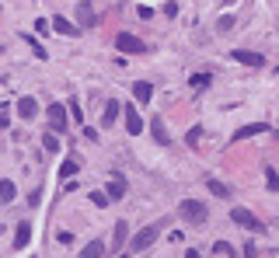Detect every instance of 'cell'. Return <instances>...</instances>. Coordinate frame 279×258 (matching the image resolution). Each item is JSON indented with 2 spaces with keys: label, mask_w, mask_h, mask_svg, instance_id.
<instances>
[{
  "label": "cell",
  "mask_w": 279,
  "mask_h": 258,
  "mask_svg": "<svg viewBox=\"0 0 279 258\" xmlns=\"http://www.w3.org/2000/svg\"><path fill=\"white\" fill-rule=\"evenodd\" d=\"M46 115H49V129H56V133L67 129V108H63V105H49Z\"/></svg>",
  "instance_id": "cell-8"
},
{
  "label": "cell",
  "mask_w": 279,
  "mask_h": 258,
  "mask_svg": "<svg viewBox=\"0 0 279 258\" xmlns=\"http://www.w3.org/2000/svg\"><path fill=\"white\" fill-rule=\"evenodd\" d=\"M209 84H213V73H192V77H189V87H192V91H206Z\"/></svg>",
  "instance_id": "cell-18"
},
{
  "label": "cell",
  "mask_w": 279,
  "mask_h": 258,
  "mask_svg": "<svg viewBox=\"0 0 279 258\" xmlns=\"http://www.w3.org/2000/svg\"><path fill=\"white\" fill-rule=\"evenodd\" d=\"M0 129H7V115L4 112H0Z\"/></svg>",
  "instance_id": "cell-33"
},
{
  "label": "cell",
  "mask_w": 279,
  "mask_h": 258,
  "mask_svg": "<svg viewBox=\"0 0 279 258\" xmlns=\"http://www.w3.org/2000/svg\"><path fill=\"white\" fill-rule=\"evenodd\" d=\"M237 63H244V66H265V56H258V53H251V49H234L230 53Z\"/></svg>",
  "instance_id": "cell-10"
},
{
  "label": "cell",
  "mask_w": 279,
  "mask_h": 258,
  "mask_svg": "<svg viewBox=\"0 0 279 258\" xmlns=\"http://www.w3.org/2000/svg\"><path fill=\"white\" fill-rule=\"evenodd\" d=\"M122 115H126V129H129V136H140V133H143V119H140L136 105H122Z\"/></svg>",
  "instance_id": "cell-7"
},
{
  "label": "cell",
  "mask_w": 279,
  "mask_h": 258,
  "mask_svg": "<svg viewBox=\"0 0 279 258\" xmlns=\"http://www.w3.org/2000/svg\"><path fill=\"white\" fill-rule=\"evenodd\" d=\"M84 140H98V129H94V126H84Z\"/></svg>",
  "instance_id": "cell-32"
},
{
  "label": "cell",
  "mask_w": 279,
  "mask_h": 258,
  "mask_svg": "<svg viewBox=\"0 0 279 258\" xmlns=\"http://www.w3.org/2000/svg\"><path fill=\"white\" fill-rule=\"evenodd\" d=\"M80 255H84V258H101V255H105V244H101V241H91Z\"/></svg>",
  "instance_id": "cell-20"
},
{
  "label": "cell",
  "mask_w": 279,
  "mask_h": 258,
  "mask_svg": "<svg viewBox=\"0 0 279 258\" xmlns=\"http://www.w3.org/2000/svg\"><path fill=\"white\" fill-rule=\"evenodd\" d=\"M77 171H80V164H77L73 157H67V161H63V168H60V178H73Z\"/></svg>",
  "instance_id": "cell-21"
},
{
  "label": "cell",
  "mask_w": 279,
  "mask_h": 258,
  "mask_svg": "<svg viewBox=\"0 0 279 258\" xmlns=\"http://www.w3.org/2000/svg\"><path fill=\"white\" fill-rule=\"evenodd\" d=\"M35 115H39V101H35V98H21V101H18V119L32 122Z\"/></svg>",
  "instance_id": "cell-11"
},
{
  "label": "cell",
  "mask_w": 279,
  "mask_h": 258,
  "mask_svg": "<svg viewBox=\"0 0 279 258\" xmlns=\"http://www.w3.org/2000/svg\"><path fill=\"white\" fill-rule=\"evenodd\" d=\"M67 112L73 115V122H84V112H80V105H77V101H70V105H67Z\"/></svg>",
  "instance_id": "cell-28"
},
{
  "label": "cell",
  "mask_w": 279,
  "mask_h": 258,
  "mask_svg": "<svg viewBox=\"0 0 279 258\" xmlns=\"http://www.w3.org/2000/svg\"><path fill=\"white\" fill-rule=\"evenodd\" d=\"M206 189H209L213 195H220V199H227V195H230V189H227L223 182H216V178H209V182H206Z\"/></svg>",
  "instance_id": "cell-23"
},
{
  "label": "cell",
  "mask_w": 279,
  "mask_h": 258,
  "mask_svg": "<svg viewBox=\"0 0 279 258\" xmlns=\"http://www.w3.org/2000/svg\"><path fill=\"white\" fill-rule=\"evenodd\" d=\"M265 185H269V192H279V171L276 168H265Z\"/></svg>",
  "instance_id": "cell-24"
},
{
  "label": "cell",
  "mask_w": 279,
  "mask_h": 258,
  "mask_svg": "<svg viewBox=\"0 0 279 258\" xmlns=\"http://www.w3.org/2000/svg\"><path fill=\"white\" fill-rule=\"evenodd\" d=\"M119 112H122V105H119V101H108V105H105V112H101V126L108 129L115 119H119Z\"/></svg>",
  "instance_id": "cell-15"
},
{
  "label": "cell",
  "mask_w": 279,
  "mask_h": 258,
  "mask_svg": "<svg viewBox=\"0 0 279 258\" xmlns=\"http://www.w3.org/2000/svg\"><path fill=\"white\" fill-rule=\"evenodd\" d=\"M14 199H18V189H14V182L0 178V206H7V202H14Z\"/></svg>",
  "instance_id": "cell-16"
},
{
  "label": "cell",
  "mask_w": 279,
  "mask_h": 258,
  "mask_svg": "<svg viewBox=\"0 0 279 258\" xmlns=\"http://www.w3.org/2000/svg\"><path fill=\"white\" fill-rule=\"evenodd\" d=\"M115 49H119V53H147V42H143V39H136V35H129V32H119V35H115Z\"/></svg>",
  "instance_id": "cell-4"
},
{
  "label": "cell",
  "mask_w": 279,
  "mask_h": 258,
  "mask_svg": "<svg viewBox=\"0 0 279 258\" xmlns=\"http://www.w3.org/2000/svg\"><path fill=\"white\" fill-rule=\"evenodd\" d=\"M49 25H53V32H60V35H67V39H77V35H80V28H77V25H70L67 18H53Z\"/></svg>",
  "instance_id": "cell-13"
},
{
  "label": "cell",
  "mask_w": 279,
  "mask_h": 258,
  "mask_svg": "<svg viewBox=\"0 0 279 258\" xmlns=\"http://www.w3.org/2000/svg\"><path fill=\"white\" fill-rule=\"evenodd\" d=\"M216 28H220V32H230V28H234V14H223V18L216 21Z\"/></svg>",
  "instance_id": "cell-27"
},
{
  "label": "cell",
  "mask_w": 279,
  "mask_h": 258,
  "mask_svg": "<svg viewBox=\"0 0 279 258\" xmlns=\"http://www.w3.org/2000/svg\"><path fill=\"white\" fill-rule=\"evenodd\" d=\"M35 32H39V35H46V32H53V25H49V21H42V18H39V21H35Z\"/></svg>",
  "instance_id": "cell-30"
},
{
  "label": "cell",
  "mask_w": 279,
  "mask_h": 258,
  "mask_svg": "<svg viewBox=\"0 0 279 258\" xmlns=\"http://www.w3.org/2000/svg\"><path fill=\"white\" fill-rule=\"evenodd\" d=\"M28 241H32V227H28V220H25V223H18V230H14V251H25Z\"/></svg>",
  "instance_id": "cell-12"
},
{
  "label": "cell",
  "mask_w": 279,
  "mask_h": 258,
  "mask_svg": "<svg viewBox=\"0 0 279 258\" xmlns=\"http://www.w3.org/2000/svg\"><path fill=\"white\" fill-rule=\"evenodd\" d=\"M21 39H25V42H28V46H32V53H35V56H39V60H46V49H42V42H39V39H32V35H28V32H21Z\"/></svg>",
  "instance_id": "cell-22"
},
{
  "label": "cell",
  "mask_w": 279,
  "mask_h": 258,
  "mask_svg": "<svg viewBox=\"0 0 279 258\" xmlns=\"http://www.w3.org/2000/svg\"><path fill=\"white\" fill-rule=\"evenodd\" d=\"M91 202H94V206H108L112 199H108L105 192H91Z\"/></svg>",
  "instance_id": "cell-29"
},
{
  "label": "cell",
  "mask_w": 279,
  "mask_h": 258,
  "mask_svg": "<svg viewBox=\"0 0 279 258\" xmlns=\"http://www.w3.org/2000/svg\"><path fill=\"white\" fill-rule=\"evenodd\" d=\"M230 223H237L241 230H251V234H262V230H265V223H262L251 209H244V206H234V209H230Z\"/></svg>",
  "instance_id": "cell-3"
},
{
  "label": "cell",
  "mask_w": 279,
  "mask_h": 258,
  "mask_svg": "<svg viewBox=\"0 0 279 258\" xmlns=\"http://www.w3.org/2000/svg\"><path fill=\"white\" fill-rule=\"evenodd\" d=\"M133 98H136L140 105H150V98H154V87H150L147 80H136V84H133Z\"/></svg>",
  "instance_id": "cell-14"
},
{
  "label": "cell",
  "mask_w": 279,
  "mask_h": 258,
  "mask_svg": "<svg viewBox=\"0 0 279 258\" xmlns=\"http://www.w3.org/2000/svg\"><path fill=\"white\" fill-rule=\"evenodd\" d=\"M178 216L185 220V223H192V227H203L209 220V209L206 202H196V199H185L182 206H178Z\"/></svg>",
  "instance_id": "cell-2"
},
{
  "label": "cell",
  "mask_w": 279,
  "mask_h": 258,
  "mask_svg": "<svg viewBox=\"0 0 279 258\" xmlns=\"http://www.w3.org/2000/svg\"><path fill=\"white\" fill-rule=\"evenodd\" d=\"M108 199H112V202L126 199V178H122V171H112V175H108Z\"/></svg>",
  "instance_id": "cell-5"
},
{
  "label": "cell",
  "mask_w": 279,
  "mask_h": 258,
  "mask_svg": "<svg viewBox=\"0 0 279 258\" xmlns=\"http://www.w3.org/2000/svg\"><path fill=\"white\" fill-rule=\"evenodd\" d=\"M213 255H220V258H230V255H237V251H234V248H230L227 241H216V244H213Z\"/></svg>",
  "instance_id": "cell-25"
},
{
  "label": "cell",
  "mask_w": 279,
  "mask_h": 258,
  "mask_svg": "<svg viewBox=\"0 0 279 258\" xmlns=\"http://www.w3.org/2000/svg\"><path fill=\"white\" fill-rule=\"evenodd\" d=\"M150 133H154V143L168 147V129H164V119H154V122H150Z\"/></svg>",
  "instance_id": "cell-19"
},
{
  "label": "cell",
  "mask_w": 279,
  "mask_h": 258,
  "mask_svg": "<svg viewBox=\"0 0 279 258\" xmlns=\"http://www.w3.org/2000/svg\"><path fill=\"white\" fill-rule=\"evenodd\" d=\"M77 21H80V28H94V25H98V14H94L91 0H80V4H77Z\"/></svg>",
  "instance_id": "cell-6"
},
{
  "label": "cell",
  "mask_w": 279,
  "mask_h": 258,
  "mask_svg": "<svg viewBox=\"0 0 279 258\" xmlns=\"http://www.w3.org/2000/svg\"><path fill=\"white\" fill-rule=\"evenodd\" d=\"M42 140H46V150H60V140H56V129H49V133H46Z\"/></svg>",
  "instance_id": "cell-26"
},
{
  "label": "cell",
  "mask_w": 279,
  "mask_h": 258,
  "mask_svg": "<svg viewBox=\"0 0 279 258\" xmlns=\"http://www.w3.org/2000/svg\"><path fill=\"white\" fill-rule=\"evenodd\" d=\"M199 136H203V129L196 126V129H189V136H185V140H189V143H192V147H196V143H199Z\"/></svg>",
  "instance_id": "cell-31"
},
{
  "label": "cell",
  "mask_w": 279,
  "mask_h": 258,
  "mask_svg": "<svg viewBox=\"0 0 279 258\" xmlns=\"http://www.w3.org/2000/svg\"><path fill=\"white\" fill-rule=\"evenodd\" d=\"M126 241H129V223H126V220H119V223H115V241H112V255H122Z\"/></svg>",
  "instance_id": "cell-9"
},
{
  "label": "cell",
  "mask_w": 279,
  "mask_h": 258,
  "mask_svg": "<svg viewBox=\"0 0 279 258\" xmlns=\"http://www.w3.org/2000/svg\"><path fill=\"white\" fill-rule=\"evenodd\" d=\"M164 223H168V220H157V223H147V227L140 230L136 237L129 241V251H133V255H140V251H150V248H154V241L161 237V230H164Z\"/></svg>",
  "instance_id": "cell-1"
},
{
  "label": "cell",
  "mask_w": 279,
  "mask_h": 258,
  "mask_svg": "<svg viewBox=\"0 0 279 258\" xmlns=\"http://www.w3.org/2000/svg\"><path fill=\"white\" fill-rule=\"evenodd\" d=\"M262 133H269V126L265 122H255V126H244L234 133V140H248V136H262Z\"/></svg>",
  "instance_id": "cell-17"
}]
</instances>
